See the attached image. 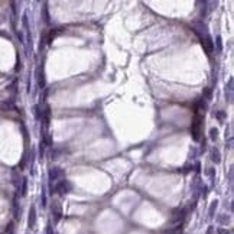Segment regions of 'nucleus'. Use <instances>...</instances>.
Returning a JSON list of instances; mask_svg holds the SVG:
<instances>
[{
    "label": "nucleus",
    "mask_w": 234,
    "mask_h": 234,
    "mask_svg": "<svg viewBox=\"0 0 234 234\" xmlns=\"http://www.w3.org/2000/svg\"><path fill=\"white\" fill-rule=\"evenodd\" d=\"M201 121H202V116L201 113H200V110L196 109L195 110V117H194V120H192V136H194V139L195 140H198L200 139V133H201Z\"/></svg>",
    "instance_id": "f257e3e1"
},
{
    "label": "nucleus",
    "mask_w": 234,
    "mask_h": 234,
    "mask_svg": "<svg viewBox=\"0 0 234 234\" xmlns=\"http://www.w3.org/2000/svg\"><path fill=\"white\" fill-rule=\"evenodd\" d=\"M35 221H36V214H35V208H31V212H29V227L33 229L35 225Z\"/></svg>",
    "instance_id": "f03ea898"
},
{
    "label": "nucleus",
    "mask_w": 234,
    "mask_h": 234,
    "mask_svg": "<svg viewBox=\"0 0 234 234\" xmlns=\"http://www.w3.org/2000/svg\"><path fill=\"white\" fill-rule=\"evenodd\" d=\"M52 212H55L56 214V220L61 217V208H59V204L58 202H55L54 207H52Z\"/></svg>",
    "instance_id": "7ed1b4c3"
}]
</instances>
